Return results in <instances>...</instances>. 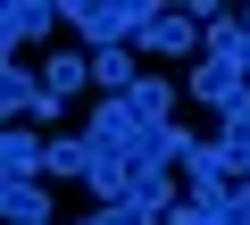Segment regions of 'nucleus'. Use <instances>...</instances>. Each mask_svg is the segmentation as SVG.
Segmentation results:
<instances>
[{
    "instance_id": "8",
    "label": "nucleus",
    "mask_w": 250,
    "mask_h": 225,
    "mask_svg": "<svg viewBox=\"0 0 250 225\" xmlns=\"http://www.w3.org/2000/svg\"><path fill=\"white\" fill-rule=\"evenodd\" d=\"M0 217H9V225H50V192H42V175L0 184Z\"/></svg>"
},
{
    "instance_id": "7",
    "label": "nucleus",
    "mask_w": 250,
    "mask_h": 225,
    "mask_svg": "<svg viewBox=\"0 0 250 225\" xmlns=\"http://www.w3.org/2000/svg\"><path fill=\"white\" fill-rule=\"evenodd\" d=\"M92 83H100V100H125L142 83V50H92Z\"/></svg>"
},
{
    "instance_id": "12",
    "label": "nucleus",
    "mask_w": 250,
    "mask_h": 225,
    "mask_svg": "<svg viewBox=\"0 0 250 225\" xmlns=\"http://www.w3.org/2000/svg\"><path fill=\"white\" fill-rule=\"evenodd\" d=\"M83 225H167V217H150V208H134V200H100Z\"/></svg>"
},
{
    "instance_id": "13",
    "label": "nucleus",
    "mask_w": 250,
    "mask_h": 225,
    "mask_svg": "<svg viewBox=\"0 0 250 225\" xmlns=\"http://www.w3.org/2000/svg\"><path fill=\"white\" fill-rule=\"evenodd\" d=\"M167 225H233V208H200V200H175Z\"/></svg>"
},
{
    "instance_id": "11",
    "label": "nucleus",
    "mask_w": 250,
    "mask_h": 225,
    "mask_svg": "<svg viewBox=\"0 0 250 225\" xmlns=\"http://www.w3.org/2000/svg\"><path fill=\"white\" fill-rule=\"evenodd\" d=\"M125 100H134V108H142L150 125H175V83H167V75H142V83L125 92Z\"/></svg>"
},
{
    "instance_id": "5",
    "label": "nucleus",
    "mask_w": 250,
    "mask_h": 225,
    "mask_svg": "<svg viewBox=\"0 0 250 225\" xmlns=\"http://www.w3.org/2000/svg\"><path fill=\"white\" fill-rule=\"evenodd\" d=\"M59 25V9H50V0H9V9H0V42H9V67H17V50L25 42H42Z\"/></svg>"
},
{
    "instance_id": "9",
    "label": "nucleus",
    "mask_w": 250,
    "mask_h": 225,
    "mask_svg": "<svg viewBox=\"0 0 250 225\" xmlns=\"http://www.w3.org/2000/svg\"><path fill=\"white\" fill-rule=\"evenodd\" d=\"M83 83H92V50H50L42 59V92L50 100H75Z\"/></svg>"
},
{
    "instance_id": "1",
    "label": "nucleus",
    "mask_w": 250,
    "mask_h": 225,
    "mask_svg": "<svg viewBox=\"0 0 250 225\" xmlns=\"http://www.w3.org/2000/svg\"><path fill=\"white\" fill-rule=\"evenodd\" d=\"M67 25H75L92 50H134V34L150 25V0H75Z\"/></svg>"
},
{
    "instance_id": "2",
    "label": "nucleus",
    "mask_w": 250,
    "mask_h": 225,
    "mask_svg": "<svg viewBox=\"0 0 250 225\" xmlns=\"http://www.w3.org/2000/svg\"><path fill=\"white\" fill-rule=\"evenodd\" d=\"M134 50H142V59H200V50H208V34H200V17H192V9H150V25L134 34Z\"/></svg>"
},
{
    "instance_id": "3",
    "label": "nucleus",
    "mask_w": 250,
    "mask_h": 225,
    "mask_svg": "<svg viewBox=\"0 0 250 225\" xmlns=\"http://www.w3.org/2000/svg\"><path fill=\"white\" fill-rule=\"evenodd\" d=\"M0 108H9V125H25V117H34V125H59V108H67V100H50L25 67H0Z\"/></svg>"
},
{
    "instance_id": "4",
    "label": "nucleus",
    "mask_w": 250,
    "mask_h": 225,
    "mask_svg": "<svg viewBox=\"0 0 250 225\" xmlns=\"http://www.w3.org/2000/svg\"><path fill=\"white\" fill-rule=\"evenodd\" d=\"M184 92H192V100H208V108H217V117H225V108H233V100L250 92V67H233V59H200Z\"/></svg>"
},
{
    "instance_id": "10",
    "label": "nucleus",
    "mask_w": 250,
    "mask_h": 225,
    "mask_svg": "<svg viewBox=\"0 0 250 225\" xmlns=\"http://www.w3.org/2000/svg\"><path fill=\"white\" fill-rule=\"evenodd\" d=\"M200 34H208L200 59H233V67H250V25H242V17H217V25H200Z\"/></svg>"
},
{
    "instance_id": "6",
    "label": "nucleus",
    "mask_w": 250,
    "mask_h": 225,
    "mask_svg": "<svg viewBox=\"0 0 250 225\" xmlns=\"http://www.w3.org/2000/svg\"><path fill=\"white\" fill-rule=\"evenodd\" d=\"M42 159H50V142H42L34 125H9V134H0V184H17V175H42Z\"/></svg>"
}]
</instances>
